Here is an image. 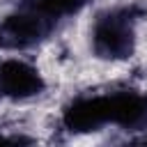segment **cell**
Returning a JSON list of instances; mask_svg holds the SVG:
<instances>
[{
	"label": "cell",
	"mask_w": 147,
	"mask_h": 147,
	"mask_svg": "<svg viewBox=\"0 0 147 147\" xmlns=\"http://www.w3.org/2000/svg\"><path fill=\"white\" fill-rule=\"evenodd\" d=\"M85 2L87 0H28L25 7L34 9L37 14L46 16L48 21H57V18L80 11V7H85Z\"/></svg>",
	"instance_id": "5b68a950"
},
{
	"label": "cell",
	"mask_w": 147,
	"mask_h": 147,
	"mask_svg": "<svg viewBox=\"0 0 147 147\" xmlns=\"http://www.w3.org/2000/svg\"><path fill=\"white\" fill-rule=\"evenodd\" d=\"M0 147H14V145H11V140H7L5 136H0Z\"/></svg>",
	"instance_id": "52a82bcc"
},
{
	"label": "cell",
	"mask_w": 147,
	"mask_h": 147,
	"mask_svg": "<svg viewBox=\"0 0 147 147\" xmlns=\"http://www.w3.org/2000/svg\"><path fill=\"white\" fill-rule=\"evenodd\" d=\"M51 25L53 21H48L46 16L37 14L30 7H23L5 18V23L0 25V39L2 44L14 46V48H28L41 41L48 34Z\"/></svg>",
	"instance_id": "277c9868"
},
{
	"label": "cell",
	"mask_w": 147,
	"mask_h": 147,
	"mask_svg": "<svg viewBox=\"0 0 147 147\" xmlns=\"http://www.w3.org/2000/svg\"><path fill=\"white\" fill-rule=\"evenodd\" d=\"M92 51L101 60H126L136 48V11L131 7H113L101 11L92 23Z\"/></svg>",
	"instance_id": "7a4b0ae2"
},
{
	"label": "cell",
	"mask_w": 147,
	"mask_h": 147,
	"mask_svg": "<svg viewBox=\"0 0 147 147\" xmlns=\"http://www.w3.org/2000/svg\"><path fill=\"white\" fill-rule=\"evenodd\" d=\"M119 147H147V136H136V138H131L129 142H124Z\"/></svg>",
	"instance_id": "8992f818"
},
{
	"label": "cell",
	"mask_w": 147,
	"mask_h": 147,
	"mask_svg": "<svg viewBox=\"0 0 147 147\" xmlns=\"http://www.w3.org/2000/svg\"><path fill=\"white\" fill-rule=\"evenodd\" d=\"M64 126L74 133H90L108 124L126 131L147 126V94L140 92H108L71 101L64 110Z\"/></svg>",
	"instance_id": "6da1fadb"
},
{
	"label": "cell",
	"mask_w": 147,
	"mask_h": 147,
	"mask_svg": "<svg viewBox=\"0 0 147 147\" xmlns=\"http://www.w3.org/2000/svg\"><path fill=\"white\" fill-rule=\"evenodd\" d=\"M44 76L25 60L7 57L0 62V99L25 101L44 92Z\"/></svg>",
	"instance_id": "3957f363"
},
{
	"label": "cell",
	"mask_w": 147,
	"mask_h": 147,
	"mask_svg": "<svg viewBox=\"0 0 147 147\" xmlns=\"http://www.w3.org/2000/svg\"><path fill=\"white\" fill-rule=\"evenodd\" d=\"M0 46H2V39H0Z\"/></svg>",
	"instance_id": "ba28073f"
}]
</instances>
